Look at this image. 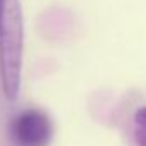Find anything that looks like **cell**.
Returning a JSON list of instances; mask_svg holds the SVG:
<instances>
[{"instance_id": "cell-4", "label": "cell", "mask_w": 146, "mask_h": 146, "mask_svg": "<svg viewBox=\"0 0 146 146\" xmlns=\"http://www.w3.org/2000/svg\"><path fill=\"white\" fill-rule=\"evenodd\" d=\"M134 141L138 146H146V129H143V127L134 129Z\"/></svg>"}, {"instance_id": "cell-1", "label": "cell", "mask_w": 146, "mask_h": 146, "mask_svg": "<svg viewBox=\"0 0 146 146\" xmlns=\"http://www.w3.org/2000/svg\"><path fill=\"white\" fill-rule=\"evenodd\" d=\"M24 26L17 0H3L0 10V82L3 95L15 100L21 90Z\"/></svg>"}, {"instance_id": "cell-2", "label": "cell", "mask_w": 146, "mask_h": 146, "mask_svg": "<svg viewBox=\"0 0 146 146\" xmlns=\"http://www.w3.org/2000/svg\"><path fill=\"white\" fill-rule=\"evenodd\" d=\"M51 136V121L37 109L22 110L10 122V138L15 146H48Z\"/></svg>"}, {"instance_id": "cell-3", "label": "cell", "mask_w": 146, "mask_h": 146, "mask_svg": "<svg viewBox=\"0 0 146 146\" xmlns=\"http://www.w3.org/2000/svg\"><path fill=\"white\" fill-rule=\"evenodd\" d=\"M134 124L136 127H143L146 129V107H139L134 114Z\"/></svg>"}, {"instance_id": "cell-5", "label": "cell", "mask_w": 146, "mask_h": 146, "mask_svg": "<svg viewBox=\"0 0 146 146\" xmlns=\"http://www.w3.org/2000/svg\"><path fill=\"white\" fill-rule=\"evenodd\" d=\"M2 5H3V0H0V10H2Z\"/></svg>"}]
</instances>
